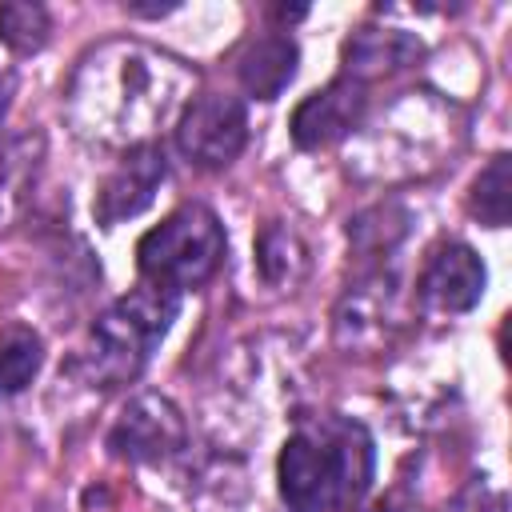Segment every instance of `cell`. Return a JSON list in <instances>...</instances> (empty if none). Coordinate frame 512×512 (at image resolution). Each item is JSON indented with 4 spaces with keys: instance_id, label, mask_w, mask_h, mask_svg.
<instances>
[{
    "instance_id": "20",
    "label": "cell",
    "mask_w": 512,
    "mask_h": 512,
    "mask_svg": "<svg viewBox=\"0 0 512 512\" xmlns=\"http://www.w3.org/2000/svg\"><path fill=\"white\" fill-rule=\"evenodd\" d=\"M124 8H128L132 16H152V20H156V16H168V12H176L180 4H176V0H168V4H124Z\"/></svg>"
},
{
    "instance_id": "17",
    "label": "cell",
    "mask_w": 512,
    "mask_h": 512,
    "mask_svg": "<svg viewBox=\"0 0 512 512\" xmlns=\"http://www.w3.org/2000/svg\"><path fill=\"white\" fill-rule=\"evenodd\" d=\"M468 212L484 224V228H504L508 216H512V160L500 152L492 156L480 176L472 180V192H468Z\"/></svg>"
},
{
    "instance_id": "6",
    "label": "cell",
    "mask_w": 512,
    "mask_h": 512,
    "mask_svg": "<svg viewBox=\"0 0 512 512\" xmlns=\"http://www.w3.org/2000/svg\"><path fill=\"white\" fill-rule=\"evenodd\" d=\"M184 436H188V428H184L180 408L160 392H140L116 416V424L108 432V448L132 464H156V460H168L172 452H180Z\"/></svg>"
},
{
    "instance_id": "3",
    "label": "cell",
    "mask_w": 512,
    "mask_h": 512,
    "mask_svg": "<svg viewBox=\"0 0 512 512\" xmlns=\"http://www.w3.org/2000/svg\"><path fill=\"white\" fill-rule=\"evenodd\" d=\"M180 312V292H168L160 284H140L128 296H120L100 320L92 324L88 344V372L100 388L128 384L148 364L152 348L168 336L172 320Z\"/></svg>"
},
{
    "instance_id": "5",
    "label": "cell",
    "mask_w": 512,
    "mask_h": 512,
    "mask_svg": "<svg viewBox=\"0 0 512 512\" xmlns=\"http://www.w3.org/2000/svg\"><path fill=\"white\" fill-rule=\"evenodd\" d=\"M248 144V112L244 100L228 92H204L184 104L176 120V148L196 168H224Z\"/></svg>"
},
{
    "instance_id": "14",
    "label": "cell",
    "mask_w": 512,
    "mask_h": 512,
    "mask_svg": "<svg viewBox=\"0 0 512 512\" xmlns=\"http://www.w3.org/2000/svg\"><path fill=\"white\" fill-rule=\"evenodd\" d=\"M36 148L40 136H8L0 140V224L24 212L36 184Z\"/></svg>"
},
{
    "instance_id": "2",
    "label": "cell",
    "mask_w": 512,
    "mask_h": 512,
    "mask_svg": "<svg viewBox=\"0 0 512 512\" xmlns=\"http://www.w3.org/2000/svg\"><path fill=\"white\" fill-rule=\"evenodd\" d=\"M372 436L348 416H304L276 460L288 512H340L372 484Z\"/></svg>"
},
{
    "instance_id": "19",
    "label": "cell",
    "mask_w": 512,
    "mask_h": 512,
    "mask_svg": "<svg viewBox=\"0 0 512 512\" xmlns=\"http://www.w3.org/2000/svg\"><path fill=\"white\" fill-rule=\"evenodd\" d=\"M452 512H504V500L496 496L492 500V508H480V484H472L468 492H460V500H456V508Z\"/></svg>"
},
{
    "instance_id": "10",
    "label": "cell",
    "mask_w": 512,
    "mask_h": 512,
    "mask_svg": "<svg viewBox=\"0 0 512 512\" xmlns=\"http://www.w3.org/2000/svg\"><path fill=\"white\" fill-rule=\"evenodd\" d=\"M488 284L484 260L460 244V240H444L440 248H432L424 272H420V300L436 312H468L480 304Z\"/></svg>"
},
{
    "instance_id": "8",
    "label": "cell",
    "mask_w": 512,
    "mask_h": 512,
    "mask_svg": "<svg viewBox=\"0 0 512 512\" xmlns=\"http://www.w3.org/2000/svg\"><path fill=\"white\" fill-rule=\"evenodd\" d=\"M368 112V88L348 80V76H336L332 84L308 92L292 120H288V132H292V144L304 148V152H316V148H328L344 136H352L360 128Z\"/></svg>"
},
{
    "instance_id": "13",
    "label": "cell",
    "mask_w": 512,
    "mask_h": 512,
    "mask_svg": "<svg viewBox=\"0 0 512 512\" xmlns=\"http://www.w3.org/2000/svg\"><path fill=\"white\" fill-rule=\"evenodd\" d=\"M256 268L272 288H296L308 268H312V252L308 240L300 236V228L292 220H268L256 236Z\"/></svg>"
},
{
    "instance_id": "18",
    "label": "cell",
    "mask_w": 512,
    "mask_h": 512,
    "mask_svg": "<svg viewBox=\"0 0 512 512\" xmlns=\"http://www.w3.org/2000/svg\"><path fill=\"white\" fill-rule=\"evenodd\" d=\"M52 36V16L44 4L36 0H8L0 4V40L16 52V56H32L48 44Z\"/></svg>"
},
{
    "instance_id": "1",
    "label": "cell",
    "mask_w": 512,
    "mask_h": 512,
    "mask_svg": "<svg viewBox=\"0 0 512 512\" xmlns=\"http://www.w3.org/2000/svg\"><path fill=\"white\" fill-rule=\"evenodd\" d=\"M192 84L196 72L176 56L140 40H108L76 64L64 112L84 140L136 148L188 100Z\"/></svg>"
},
{
    "instance_id": "16",
    "label": "cell",
    "mask_w": 512,
    "mask_h": 512,
    "mask_svg": "<svg viewBox=\"0 0 512 512\" xmlns=\"http://www.w3.org/2000/svg\"><path fill=\"white\" fill-rule=\"evenodd\" d=\"M408 232V212L396 200L372 204L348 220V244L356 256H384L392 252Z\"/></svg>"
},
{
    "instance_id": "21",
    "label": "cell",
    "mask_w": 512,
    "mask_h": 512,
    "mask_svg": "<svg viewBox=\"0 0 512 512\" xmlns=\"http://www.w3.org/2000/svg\"><path fill=\"white\" fill-rule=\"evenodd\" d=\"M8 104H12V72L0 68V120L8 116Z\"/></svg>"
},
{
    "instance_id": "4",
    "label": "cell",
    "mask_w": 512,
    "mask_h": 512,
    "mask_svg": "<svg viewBox=\"0 0 512 512\" xmlns=\"http://www.w3.org/2000/svg\"><path fill=\"white\" fill-rule=\"evenodd\" d=\"M224 224L208 204H180L136 244V264L148 284L168 292L200 288L224 264Z\"/></svg>"
},
{
    "instance_id": "7",
    "label": "cell",
    "mask_w": 512,
    "mask_h": 512,
    "mask_svg": "<svg viewBox=\"0 0 512 512\" xmlns=\"http://www.w3.org/2000/svg\"><path fill=\"white\" fill-rule=\"evenodd\" d=\"M164 176H168V156H164L160 144L148 140V144L124 148L120 164H116V168L104 176V184L96 188V200H92L96 224L116 228V224L140 216V212L156 200Z\"/></svg>"
},
{
    "instance_id": "11",
    "label": "cell",
    "mask_w": 512,
    "mask_h": 512,
    "mask_svg": "<svg viewBox=\"0 0 512 512\" xmlns=\"http://www.w3.org/2000/svg\"><path fill=\"white\" fill-rule=\"evenodd\" d=\"M424 56V44L416 32H404V28H356L348 40H344V76L356 80V84H368V80H380V76H392V72H404L412 68L416 60Z\"/></svg>"
},
{
    "instance_id": "12",
    "label": "cell",
    "mask_w": 512,
    "mask_h": 512,
    "mask_svg": "<svg viewBox=\"0 0 512 512\" xmlns=\"http://www.w3.org/2000/svg\"><path fill=\"white\" fill-rule=\"evenodd\" d=\"M296 64H300V48L288 32H272V36H260L252 40L240 60H236V76H240V88L256 100H276L292 76H296Z\"/></svg>"
},
{
    "instance_id": "15",
    "label": "cell",
    "mask_w": 512,
    "mask_h": 512,
    "mask_svg": "<svg viewBox=\"0 0 512 512\" xmlns=\"http://www.w3.org/2000/svg\"><path fill=\"white\" fill-rule=\"evenodd\" d=\"M44 364V340L28 324L0 328V396L24 392Z\"/></svg>"
},
{
    "instance_id": "9",
    "label": "cell",
    "mask_w": 512,
    "mask_h": 512,
    "mask_svg": "<svg viewBox=\"0 0 512 512\" xmlns=\"http://www.w3.org/2000/svg\"><path fill=\"white\" fill-rule=\"evenodd\" d=\"M404 324L400 292L388 276H368L364 284L348 288V296L336 308V344L348 352H380L396 328Z\"/></svg>"
}]
</instances>
